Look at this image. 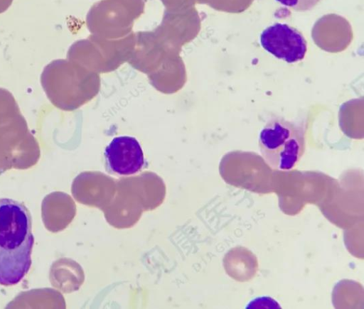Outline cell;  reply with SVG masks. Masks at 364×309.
<instances>
[{
  "instance_id": "6da1fadb",
  "label": "cell",
  "mask_w": 364,
  "mask_h": 309,
  "mask_svg": "<svg viewBox=\"0 0 364 309\" xmlns=\"http://www.w3.org/2000/svg\"><path fill=\"white\" fill-rule=\"evenodd\" d=\"M33 243L28 209L18 201L1 198L0 285H16L28 273Z\"/></svg>"
},
{
  "instance_id": "7a4b0ae2",
  "label": "cell",
  "mask_w": 364,
  "mask_h": 309,
  "mask_svg": "<svg viewBox=\"0 0 364 309\" xmlns=\"http://www.w3.org/2000/svg\"><path fill=\"white\" fill-rule=\"evenodd\" d=\"M258 146L264 161L273 169L290 170L305 151V126L282 117L270 119L260 130Z\"/></svg>"
},
{
  "instance_id": "3957f363",
  "label": "cell",
  "mask_w": 364,
  "mask_h": 309,
  "mask_svg": "<svg viewBox=\"0 0 364 309\" xmlns=\"http://www.w3.org/2000/svg\"><path fill=\"white\" fill-rule=\"evenodd\" d=\"M39 156L38 143L23 115L0 125V170L29 168Z\"/></svg>"
},
{
  "instance_id": "277c9868",
  "label": "cell",
  "mask_w": 364,
  "mask_h": 309,
  "mask_svg": "<svg viewBox=\"0 0 364 309\" xmlns=\"http://www.w3.org/2000/svg\"><path fill=\"white\" fill-rule=\"evenodd\" d=\"M262 47L277 59L288 63L302 60L307 51V43L296 28L275 23L264 28L259 36Z\"/></svg>"
},
{
  "instance_id": "5b68a950",
  "label": "cell",
  "mask_w": 364,
  "mask_h": 309,
  "mask_svg": "<svg viewBox=\"0 0 364 309\" xmlns=\"http://www.w3.org/2000/svg\"><path fill=\"white\" fill-rule=\"evenodd\" d=\"M108 170L119 175L139 172L145 166L144 153L139 142L133 136L114 137L105 149Z\"/></svg>"
},
{
  "instance_id": "8992f818",
  "label": "cell",
  "mask_w": 364,
  "mask_h": 309,
  "mask_svg": "<svg viewBox=\"0 0 364 309\" xmlns=\"http://www.w3.org/2000/svg\"><path fill=\"white\" fill-rule=\"evenodd\" d=\"M73 193L80 203L101 210L109 204L114 195L110 188L94 183L93 176L87 174H82L75 179Z\"/></svg>"
},
{
  "instance_id": "52a82bcc",
  "label": "cell",
  "mask_w": 364,
  "mask_h": 309,
  "mask_svg": "<svg viewBox=\"0 0 364 309\" xmlns=\"http://www.w3.org/2000/svg\"><path fill=\"white\" fill-rule=\"evenodd\" d=\"M21 115L13 94L9 90L0 88V125L9 123Z\"/></svg>"
},
{
  "instance_id": "ba28073f",
  "label": "cell",
  "mask_w": 364,
  "mask_h": 309,
  "mask_svg": "<svg viewBox=\"0 0 364 309\" xmlns=\"http://www.w3.org/2000/svg\"><path fill=\"white\" fill-rule=\"evenodd\" d=\"M281 5L295 11H307L313 9L321 0H274Z\"/></svg>"
},
{
  "instance_id": "9c48e42d",
  "label": "cell",
  "mask_w": 364,
  "mask_h": 309,
  "mask_svg": "<svg viewBox=\"0 0 364 309\" xmlns=\"http://www.w3.org/2000/svg\"><path fill=\"white\" fill-rule=\"evenodd\" d=\"M246 308H281L279 303L269 296L255 298L248 303Z\"/></svg>"
},
{
  "instance_id": "30bf717a",
  "label": "cell",
  "mask_w": 364,
  "mask_h": 309,
  "mask_svg": "<svg viewBox=\"0 0 364 309\" xmlns=\"http://www.w3.org/2000/svg\"><path fill=\"white\" fill-rule=\"evenodd\" d=\"M12 1L13 0H0V13L7 10Z\"/></svg>"
}]
</instances>
